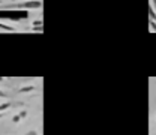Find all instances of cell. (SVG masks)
Returning <instances> with one entry per match:
<instances>
[{
    "instance_id": "obj_1",
    "label": "cell",
    "mask_w": 156,
    "mask_h": 135,
    "mask_svg": "<svg viewBox=\"0 0 156 135\" xmlns=\"http://www.w3.org/2000/svg\"><path fill=\"white\" fill-rule=\"evenodd\" d=\"M9 9H15V8H21V9H39L42 8V2L41 0H29V2H21V3H15V5H9L6 6Z\"/></svg>"
},
{
    "instance_id": "obj_2",
    "label": "cell",
    "mask_w": 156,
    "mask_h": 135,
    "mask_svg": "<svg viewBox=\"0 0 156 135\" xmlns=\"http://www.w3.org/2000/svg\"><path fill=\"white\" fill-rule=\"evenodd\" d=\"M0 29H2V30H5V32H15V27L8 26V24H3V23H0Z\"/></svg>"
},
{
    "instance_id": "obj_3",
    "label": "cell",
    "mask_w": 156,
    "mask_h": 135,
    "mask_svg": "<svg viewBox=\"0 0 156 135\" xmlns=\"http://www.w3.org/2000/svg\"><path fill=\"white\" fill-rule=\"evenodd\" d=\"M33 90H35V86H26V87L20 89V93H27V92H33Z\"/></svg>"
},
{
    "instance_id": "obj_4",
    "label": "cell",
    "mask_w": 156,
    "mask_h": 135,
    "mask_svg": "<svg viewBox=\"0 0 156 135\" xmlns=\"http://www.w3.org/2000/svg\"><path fill=\"white\" fill-rule=\"evenodd\" d=\"M12 107V104L11 102H5V104H2L0 105V113H3V111H6L8 108H11Z\"/></svg>"
},
{
    "instance_id": "obj_5",
    "label": "cell",
    "mask_w": 156,
    "mask_h": 135,
    "mask_svg": "<svg viewBox=\"0 0 156 135\" xmlns=\"http://www.w3.org/2000/svg\"><path fill=\"white\" fill-rule=\"evenodd\" d=\"M33 27H42V21H41V20L33 21Z\"/></svg>"
},
{
    "instance_id": "obj_6",
    "label": "cell",
    "mask_w": 156,
    "mask_h": 135,
    "mask_svg": "<svg viewBox=\"0 0 156 135\" xmlns=\"http://www.w3.org/2000/svg\"><path fill=\"white\" fill-rule=\"evenodd\" d=\"M20 120H21V116H20V114H17V116L12 117V122H14V123H18Z\"/></svg>"
},
{
    "instance_id": "obj_7",
    "label": "cell",
    "mask_w": 156,
    "mask_h": 135,
    "mask_svg": "<svg viewBox=\"0 0 156 135\" xmlns=\"http://www.w3.org/2000/svg\"><path fill=\"white\" fill-rule=\"evenodd\" d=\"M20 116H21V119H26V117H27V111H26V110H23V111L20 113Z\"/></svg>"
},
{
    "instance_id": "obj_8",
    "label": "cell",
    "mask_w": 156,
    "mask_h": 135,
    "mask_svg": "<svg viewBox=\"0 0 156 135\" xmlns=\"http://www.w3.org/2000/svg\"><path fill=\"white\" fill-rule=\"evenodd\" d=\"M26 135H38V132H36L35 129H30V131H29V132H27Z\"/></svg>"
},
{
    "instance_id": "obj_9",
    "label": "cell",
    "mask_w": 156,
    "mask_h": 135,
    "mask_svg": "<svg viewBox=\"0 0 156 135\" xmlns=\"http://www.w3.org/2000/svg\"><path fill=\"white\" fill-rule=\"evenodd\" d=\"M0 98H9V95H8V93H5V92H2V90H0Z\"/></svg>"
},
{
    "instance_id": "obj_10",
    "label": "cell",
    "mask_w": 156,
    "mask_h": 135,
    "mask_svg": "<svg viewBox=\"0 0 156 135\" xmlns=\"http://www.w3.org/2000/svg\"><path fill=\"white\" fill-rule=\"evenodd\" d=\"M150 26H152V29H155V32H156V24L153 23V20H150Z\"/></svg>"
},
{
    "instance_id": "obj_11",
    "label": "cell",
    "mask_w": 156,
    "mask_h": 135,
    "mask_svg": "<svg viewBox=\"0 0 156 135\" xmlns=\"http://www.w3.org/2000/svg\"><path fill=\"white\" fill-rule=\"evenodd\" d=\"M2 117H5V114H3V113H0V119H2Z\"/></svg>"
},
{
    "instance_id": "obj_12",
    "label": "cell",
    "mask_w": 156,
    "mask_h": 135,
    "mask_svg": "<svg viewBox=\"0 0 156 135\" xmlns=\"http://www.w3.org/2000/svg\"><path fill=\"white\" fill-rule=\"evenodd\" d=\"M153 2V5H155V8H156V0H152Z\"/></svg>"
},
{
    "instance_id": "obj_13",
    "label": "cell",
    "mask_w": 156,
    "mask_h": 135,
    "mask_svg": "<svg viewBox=\"0 0 156 135\" xmlns=\"http://www.w3.org/2000/svg\"><path fill=\"white\" fill-rule=\"evenodd\" d=\"M0 3H2V0H0Z\"/></svg>"
}]
</instances>
